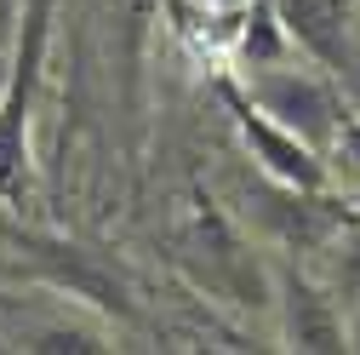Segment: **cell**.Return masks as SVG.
<instances>
[{
    "mask_svg": "<svg viewBox=\"0 0 360 355\" xmlns=\"http://www.w3.org/2000/svg\"><path fill=\"white\" fill-rule=\"evenodd\" d=\"M52 18H58V0H23V12H18L12 63H6V86H0V206L29 201V120L40 104Z\"/></svg>",
    "mask_w": 360,
    "mask_h": 355,
    "instance_id": "cell-1",
    "label": "cell"
},
{
    "mask_svg": "<svg viewBox=\"0 0 360 355\" xmlns=\"http://www.w3.org/2000/svg\"><path fill=\"white\" fill-rule=\"evenodd\" d=\"M246 98H252L263 115H275L281 126H292L297 138L314 144L326 161L338 155L343 126H349V109H343V98H338L314 69H303V63H263V69H246Z\"/></svg>",
    "mask_w": 360,
    "mask_h": 355,
    "instance_id": "cell-2",
    "label": "cell"
},
{
    "mask_svg": "<svg viewBox=\"0 0 360 355\" xmlns=\"http://www.w3.org/2000/svg\"><path fill=\"white\" fill-rule=\"evenodd\" d=\"M217 92H223V104H229L235 132H240V144H246V155H252L257 172L281 178V184H292V189H332V161L314 149V144H303L297 132L281 126L275 115H263L246 98V86H235L229 75L217 80Z\"/></svg>",
    "mask_w": 360,
    "mask_h": 355,
    "instance_id": "cell-3",
    "label": "cell"
},
{
    "mask_svg": "<svg viewBox=\"0 0 360 355\" xmlns=\"http://www.w3.org/2000/svg\"><path fill=\"white\" fill-rule=\"evenodd\" d=\"M269 292H275V309H281L286 349H349L354 344V327H343V309L292 258H269Z\"/></svg>",
    "mask_w": 360,
    "mask_h": 355,
    "instance_id": "cell-4",
    "label": "cell"
},
{
    "mask_svg": "<svg viewBox=\"0 0 360 355\" xmlns=\"http://www.w3.org/2000/svg\"><path fill=\"white\" fill-rule=\"evenodd\" d=\"M23 349H109L103 344V332H92V327H75V321H52V327H29L23 332Z\"/></svg>",
    "mask_w": 360,
    "mask_h": 355,
    "instance_id": "cell-5",
    "label": "cell"
},
{
    "mask_svg": "<svg viewBox=\"0 0 360 355\" xmlns=\"http://www.w3.org/2000/svg\"><path fill=\"white\" fill-rule=\"evenodd\" d=\"M18 12H23V0H0V40L18 35Z\"/></svg>",
    "mask_w": 360,
    "mask_h": 355,
    "instance_id": "cell-6",
    "label": "cell"
},
{
    "mask_svg": "<svg viewBox=\"0 0 360 355\" xmlns=\"http://www.w3.org/2000/svg\"><path fill=\"white\" fill-rule=\"evenodd\" d=\"M206 6H212V12H240L246 0H206Z\"/></svg>",
    "mask_w": 360,
    "mask_h": 355,
    "instance_id": "cell-7",
    "label": "cell"
},
{
    "mask_svg": "<svg viewBox=\"0 0 360 355\" xmlns=\"http://www.w3.org/2000/svg\"><path fill=\"white\" fill-rule=\"evenodd\" d=\"M354 344H360V321H354Z\"/></svg>",
    "mask_w": 360,
    "mask_h": 355,
    "instance_id": "cell-8",
    "label": "cell"
}]
</instances>
